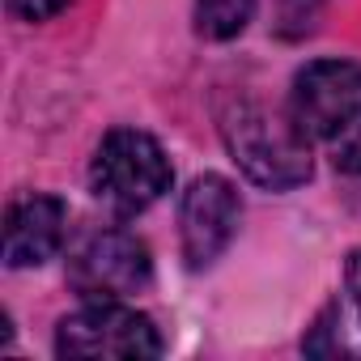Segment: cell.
<instances>
[{
	"instance_id": "6da1fadb",
	"label": "cell",
	"mask_w": 361,
	"mask_h": 361,
	"mask_svg": "<svg viewBox=\"0 0 361 361\" xmlns=\"http://www.w3.org/2000/svg\"><path fill=\"white\" fill-rule=\"evenodd\" d=\"M221 136L243 174L268 192H289L310 178V149L289 111L281 115L264 102H234L221 115Z\"/></svg>"
},
{
	"instance_id": "7a4b0ae2",
	"label": "cell",
	"mask_w": 361,
	"mask_h": 361,
	"mask_svg": "<svg viewBox=\"0 0 361 361\" xmlns=\"http://www.w3.org/2000/svg\"><path fill=\"white\" fill-rule=\"evenodd\" d=\"M170 178H174V170H170L161 145L136 128L106 132V140L98 145L94 166H90V188L115 217H136L149 204H157L170 192Z\"/></svg>"
},
{
	"instance_id": "3957f363",
	"label": "cell",
	"mask_w": 361,
	"mask_h": 361,
	"mask_svg": "<svg viewBox=\"0 0 361 361\" xmlns=\"http://www.w3.org/2000/svg\"><path fill=\"white\" fill-rule=\"evenodd\" d=\"M60 357H119V361H145L161 353V336L149 314L119 306V302H90L77 314L60 319L56 331Z\"/></svg>"
},
{
	"instance_id": "277c9868",
	"label": "cell",
	"mask_w": 361,
	"mask_h": 361,
	"mask_svg": "<svg viewBox=\"0 0 361 361\" xmlns=\"http://www.w3.org/2000/svg\"><path fill=\"white\" fill-rule=\"evenodd\" d=\"M289 115L306 140H336L348 123L361 119V64L314 60L293 77Z\"/></svg>"
},
{
	"instance_id": "5b68a950",
	"label": "cell",
	"mask_w": 361,
	"mask_h": 361,
	"mask_svg": "<svg viewBox=\"0 0 361 361\" xmlns=\"http://www.w3.org/2000/svg\"><path fill=\"white\" fill-rule=\"evenodd\" d=\"M153 276L149 247L128 230H102L77 247L68 259V281L85 302H119L140 293Z\"/></svg>"
},
{
	"instance_id": "8992f818",
	"label": "cell",
	"mask_w": 361,
	"mask_h": 361,
	"mask_svg": "<svg viewBox=\"0 0 361 361\" xmlns=\"http://www.w3.org/2000/svg\"><path fill=\"white\" fill-rule=\"evenodd\" d=\"M238 230V192L221 174H200L178 204V234H183L188 268H209Z\"/></svg>"
},
{
	"instance_id": "52a82bcc",
	"label": "cell",
	"mask_w": 361,
	"mask_h": 361,
	"mask_svg": "<svg viewBox=\"0 0 361 361\" xmlns=\"http://www.w3.org/2000/svg\"><path fill=\"white\" fill-rule=\"evenodd\" d=\"M64 204L56 196H22L5 217V264L35 268L47 264L64 243Z\"/></svg>"
},
{
	"instance_id": "ba28073f",
	"label": "cell",
	"mask_w": 361,
	"mask_h": 361,
	"mask_svg": "<svg viewBox=\"0 0 361 361\" xmlns=\"http://www.w3.org/2000/svg\"><path fill=\"white\" fill-rule=\"evenodd\" d=\"M255 0H196V30L204 39H234L247 30Z\"/></svg>"
},
{
	"instance_id": "9c48e42d",
	"label": "cell",
	"mask_w": 361,
	"mask_h": 361,
	"mask_svg": "<svg viewBox=\"0 0 361 361\" xmlns=\"http://www.w3.org/2000/svg\"><path fill=\"white\" fill-rule=\"evenodd\" d=\"M323 9V0H276V22H281V35L285 39H298L314 26Z\"/></svg>"
},
{
	"instance_id": "30bf717a",
	"label": "cell",
	"mask_w": 361,
	"mask_h": 361,
	"mask_svg": "<svg viewBox=\"0 0 361 361\" xmlns=\"http://www.w3.org/2000/svg\"><path fill=\"white\" fill-rule=\"evenodd\" d=\"M331 161H336V170H344V174H361V119L348 123V128L331 140Z\"/></svg>"
},
{
	"instance_id": "8fae6325",
	"label": "cell",
	"mask_w": 361,
	"mask_h": 361,
	"mask_svg": "<svg viewBox=\"0 0 361 361\" xmlns=\"http://www.w3.org/2000/svg\"><path fill=\"white\" fill-rule=\"evenodd\" d=\"M60 9H68V0H9V13L22 22H47Z\"/></svg>"
},
{
	"instance_id": "7c38bea8",
	"label": "cell",
	"mask_w": 361,
	"mask_h": 361,
	"mask_svg": "<svg viewBox=\"0 0 361 361\" xmlns=\"http://www.w3.org/2000/svg\"><path fill=\"white\" fill-rule=\"evenodd\" d=\"M344 281H348V293H353V306L361 314V251L348 255V268H344Z\"/></svg>"
}]
</instances>
